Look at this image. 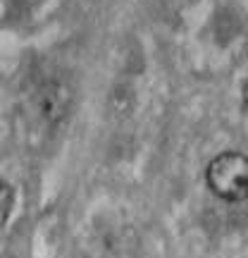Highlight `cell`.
<instances>
[{
  "label": "cell",
  "mask_w": 248,
  "mask_h": 258,
  "mask_svg": "<svg viewBox=\"0 0 248 258\" xmlns=\"http://www.w3.org/2000/svg\"><path fill=\"white\" fill-rule=\"evenodd\" d=\"M12 206H15V191L5 179H0V225H5V220L10 218Z\"/></svg>",
  "instance_id": "7a4b0ae2"
},
{
  "label": "cell",
  "mask_w": 248,
  "mask_h": 258,
  "mask_svg": "<svg viewBox=\"0 0 248 258\" xmlns=\"http://www.w3.org/2000/svg\"><path fill=\"white\" fill-rule=\"evenodd\" d=\"M205 182L222 201L239 203L248 199V156L227 151L210 160L205 170Z\"/></svg>",
  "instance_id": "6da1fadb"
},
{
  "label": "cell",
  "mask_w": 248,
  "mask_h": 258,
  "mask_svg": "<svg viewBox=\"0 0 248 258\" xmlns=\"http://www.w3.org/2000/svg\"><path fill=\"white\" fill-rule=\"evenodd\" d=\"M241 101H243V105H246V110H248V79L243 82V89H241Z\"/></svg>",
  "instance_id": "3957f363"
}]
</instances>
